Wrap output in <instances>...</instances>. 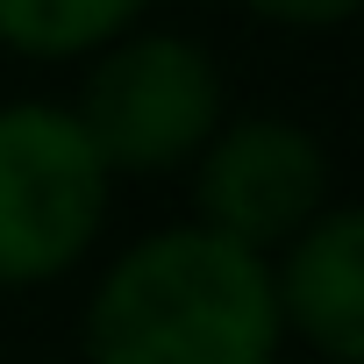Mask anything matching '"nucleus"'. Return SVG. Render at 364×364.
Instances as JSON below:
<instances>
[{
    "instance_id": "0eeeda50",
    "label": "nucleus",
    "mask_w": 364,
    "mask_h": 364,
    "mask_svg": "<svg viewBox=\"0 0 364 364\" xmlns=\"http://www.w3.org/2000/svg\"><path fill=\"white\" fill-rule=\"evenodd\" d=\"M243 8H257L264 22H293V29H336L357 15V0H243Z\"/></svg>"
},
{
    "instance_id": "7ed1b4c3",
    "label": "nucleus",
    "mask_w": 364,
    "mask_h": 364,
    "mask_svg": "<svg viewBox=\"0 0 364 364\" xmlns=\"http://www.w3.org/2000/svg\"><path fill=\"white\" fill-rule=\"evenodd\" d=\"M72 114L107 171H171L222 129V79L200 43L150 29L93 65Z\"/></svg>"
},
{
    "instance_id": "423d86ee",
    "label": "nucleus",
    "mask_w": 364,
    "mask_h": 364,
    "mask_svg": "<svg viewBox=\"0 0 364 364\" xmlns=\"http://www.w3.org/2000/svg\"><path fill=\"white\" fill-rule=\"evenodd\" d=\"M150 0H0V43L22 58H79L122 36Z\"/></svg>"
},
{
    "instance_id": "f03ea898",
    "label": "nucleus",
    "mask_w": 364,
    "mask_h": 364,
    "mask_svg": "<svg viewBox=\"0 0 364 364\" xmlns=\"http://www.w3.org/2000/svg\"><path fill=\"white\" fill-rule=\"evenodd\" d=\"M107 164L72 107H0V286H43L86 257L107 215Z\"/></svg>"
},
{
    "instance_id": "39448f33",
    "label": "nucleus",
    "mask_w": 364,
    "mask_h": 364,
    "mask_svg": "<svg viewBox=\"0 0 364 364\" xmlns=\"http://www.w3.org/2000/svg\"><path fill=\"white\" fill-rule=\"evenodd\" d=\"M279 328L307 336L328 364L364 357V215L357 208H321L293 243L286 264L272 272Z\"/></svg>"
},
{
    "instance_id": "20e7f679",
    "label": "nucleus",
    "mask_w": 364,
    "mask_h": 364,
    "mask_svg": "<svg viewBox=\"0 0 364 364\" xmlns=\"http://www.w3.org/2000/svg\"><path fill=\"white\" fill-rule=\"evenodd\" d=\"M193 208H200V229L264 257V250L293 243L328 208V157L300 122L250 114L200 143Z\"/></svg>"
},
{
    "instance_id": "f257e3e1",
    "label": "nucleus",
    "mask_w": 364,
    "mask_h": 364,
    "mask_svg": "<svg viewBox=\"0 0 364 364\" xmlns=\"http://www.w3.org/2000/svg\"><path fill=\"white\" fill-rule=\"evenodd\" d=\"M279 336L272 264L200 222L122 250L86 307V364H272Z\"/></svg>"
}]
</instances>
